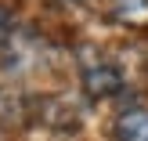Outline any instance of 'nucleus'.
I'll return each mask as SVG.
<instances>
[{
	"mask_svg": "<svg viewBox=\"0 0 148 141\" xmlns=\"http://www.w3.org/2000/svg\"><path fill=\"white\" fill-rule=\"evenodd\" d=\"M7 25H11V14L0 7V40H4V33H7Z\"/></svg>",
	"mask_w": 148,
	"mask_h": 141,
	"instance_id": "nucleus-4",
	"label": "nucleus"
},
{
	"mask_svg": "<svg viewBox=\"0 0 148 141\" xmlns=\"http://www.w3.org/2000/svg\"><path fill=\"white\" fill-rule=\"evenodd\" d=\"M112 22L130 29H148V0H108Z\"/></svg>",
	"mask_w": 148,
	"mask_h": 141,
	"instance_id": "nucleus-3",
	"label": "nucleus"
},
{
	"mask_svg": "<svg viewBox=\"0 0 148 141\" xmlns=\"http://www.w3.org/2000/svg\"><path fill=\"white\" fill-rule=\"evenodd\" d=\"M127 87L123 80V69L105 54H83V91L87 98L94 101H105V98H116V94Z\"/></svg>",
	"mask_w": 148,
	"mask_h": 141,
	"instance_id": "nucleus-1",
	"label": "nucleus"
},
{
	"mask_svg": "<svg viewBox=\"0 0 148 141\" xmlns=\"http://www.w3.org/2000/svg\"><path fill=\"white\" fill-rule=\"evenodd\" d=\"M112 138L116 141H148V109L130 105L112 120Z\"/></svg>",
	"mask_w": 148,
	"mask_h": 141,
	"instance_id": "nucleus-2",
	"label": "nucleus"
}]
</instances>
